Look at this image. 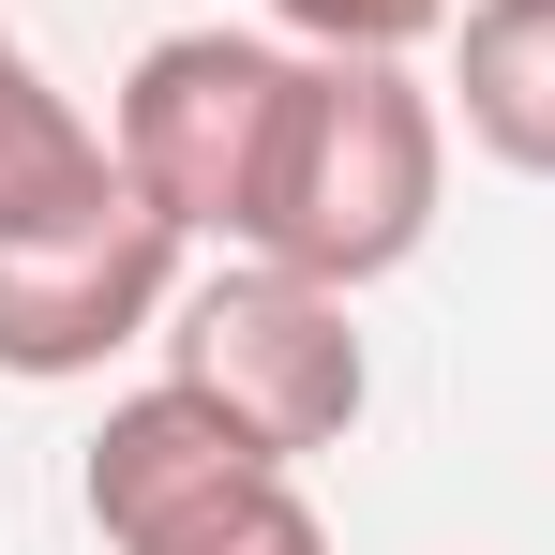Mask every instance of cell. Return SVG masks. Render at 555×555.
Returning a JSON list of instances; mask_svg holds the SVG:
<instances>
[{
  "mask_svg": "<svg viewBox=\"0 0 555 555\" xmlns=\"http://www.w3.org/2000/svg\"><path fill=\"white\" fill-rule=\"evenodd\" d=\"M436 181H451V105L421 91L405 61H331L300 46V105H285L271 195H256V241L300 285H390L421 241H436Z\"/></svg>",
  "mask_w": 555,
  "mask_h": 555,
  "instance_id": "cell-1",
  "label": "cell"
},
{
  "mask_svg": "<svg viewBox=\"0 0 555 555\" xmlns=\"http://www.w3.org/2000/svg\"><path fill=\"white\" fill-rule=\"evenodd\" d=\"M285 105H300V46H271V30H166L120 76L105 151H120V181L151 195L181 241H256Z\"/></svg>",
  "mask_w": 555,
  "mask_h": 555,
  "instance_id": "cell-2",
  "label": "cell"
},
{
  "mask_svg": "<svg viewBox=\"0 0 555 555\" xmlns=\"http://www.w3.org/2000/svg\"><path fill=\"white\" fill-rule=\"evenodd\" d=\"M166 375L210 390L271 465H315L361 421V390H375L361 331H346V285H300L271 256H241V271H210V285L166 300Z\"/></svg>",
  "mask_w": 555,
  "mask_h": 555,
  "instance_id": "cell-3",
  "label": "cell"
},
{
  "mask_svg": "<svg viewBox=\"0 0 555 555\" xmlns=\"http://www.w3.org/2000/svg\"><path fill=\"white\" fill-rule=\"evenodd\" d=\"M166 300H181V225L135 181H105L91 210L0 225V375L30 390L105 375L120 346H166Z\"/></svg>",
  "mask_w": 555,
  "mask_h": 555,
  "instance_id": "cell-4",
  "label": "cell"
},
{
  "mask_svg": "<svg viewBox=\"0 0 555 555\" xmlns=\"http://www.w3.org/2000/svg\"><path fill=\"white\" fill-rule=\"evenodd\" d=\"M256 436L210 405V390H181V375H151V390H120L105 405V436L91 465H76V511H91V541L105 555H135V541H166L181 511H210V495H241L256 480Z\"/></svg>",
  "mask_w": 555,
  "mask_h": 555,
  "instance_id": "cell-5",
  "label": "cell"
},
{
  "mask_svg": "<svg viewBox=\"0 0 555 555\" xmlns=\"http://www.w3.org/2000/svg\"><path fill=\"white\" fill-rule=\"evenodd\" d=\"M451 120L511 166V181H555V0H465Z\"/></svg>",
  "mask_w": 555,
  "mask_h": 555,
  "instance_id": "cell-6",
  "label": "cell"
},
{
  "mask_svg": "<svg viewBox=\"0 0 555 555\" xmlns=\"http://www.w3.org/2000/svg\"><path fill=\"white\" fill-rule=\"evenodd\" d=\"M105 181H120L105 120H76V105L30 76V46L0 30V225H30V210H91Z\"/></svg>",
  "mask_w": 555,
  "mask_h": 555,
  "instance_id": "cell-7",
  "label": "cell"
},
{
  "mask_svg": "<svg viewBox=\"0 0 555 555\" xmlns=\"http://www.w3.org/2000/svg\"><path fill=\"white\" fill-rule=\"evenodd\" d=\"M135 555H331V526H315L300 465H256L241 495H210V511H181L166 541H135Z\"/></svg>",
  "mask_w": 555,
  "mask_h": 555,
  "instance_id": "cell-8",
  "label": "cell"
},
{
  "mask_svg": "<svg viewBox=\"0 0 555 555\" xmlns=\"http://www.w3.org/2000/svg\"><path fill=\"white\" fill-rule=\"evenodd\" d=\"M285 46H331V61H405L451 30V0H256Z\"/></svg>",
  "mask_w": 555,
  "mask_h": 555,
  "instance_id": "cell-9",
  "label": "cell"
}]
</instances>
